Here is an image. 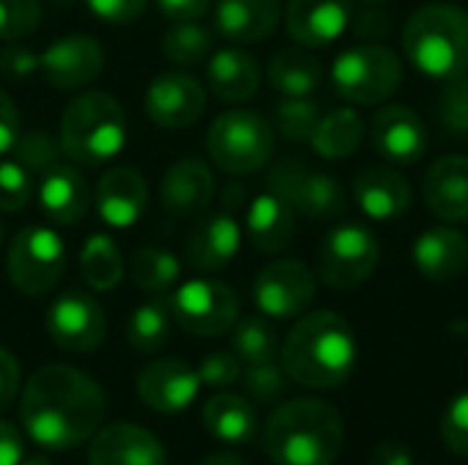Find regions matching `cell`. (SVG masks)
Segmentation results:
<instances>
[{
  "mask_svg": "<svg viewBox=\"0 0 468 465\" xmlns=\"http://www.w3.org/2000/svg\"><path fill=\"white\" fill-rule=\"evenodd\" d=\"M351 0H288L285 27L302 47H329L351 25Z\"/></svg>",
  "mask_w": 468,
  "mask_h": 465,
  "instance_id": "cell-19",
  "label": "cell"
},
{
  "mask_svg": "<svg viewBox=\"0 0 468 465\" xmlns=\"http://www.w3.org/2000/svg\"><path fill=\"white\" fill-rule=\"evenodd\" d=\"M145 112L162 129H186L206 112V88L186 71H165L145 90Z\"/></svg>",
  "mask_w": 468,
  "mask_h": 465,
  "instance_id": "cell-14",
  "label": "cell"
},
{
  "mask_svg": "<svg viewBox=\"0 0 468 465\" xmlns=\"http://www.w3.org/2000/svg\"><path fill=\"white\" fill-rule=\"evenodd\" d=\"M38 71V55L27 47L11 44L0 49V74L8 79H27Z\"/></svg>",
  "mask_w": 468,
  "mask_h": 465,
  "instance_id": "cell-47",
  "label": "cell"
},
{
  "mask_svg": "<svg viewBox=\"0 0 468 465\" xmlns=\"http://www.w3.org/2000/svg\"><path fill=\"white\" fill-rule=\"evenodd\" d=\"M58 134L60 148L71 162L99 167L118 156L126 145L123 107L104 90H85L66 104Z\"/></svg>",
  "mask_w": 468,
  "mask_h": 465,
  "instance_id": "cell-5",
  "label": "cell"
},
{
  "mask_svg": "<svg viewBox=\"0 0 468 465\" xmlns=\"http://www.w3.org/2000/svg\"><path fill=\"white\" fill-rule=\"evenodd\" d=\"M280 11V0H217L214 22L225 38L236 44H252L274 33Z\"/></svg>",
  "mask_w": 468,
  "mask_h": 465,
  "instance_id": "cell-27",
  "label": "cell"
},
{
  "mask_svg": "<svg viewBox=\"0 0 468 465\" xmlns=\"http://www.w3.org/2000/svg\"><path fill=\"white\" fill-rule=\"evenodd\" d=\"M3 238H5V227L0 225V244H3Z\"/></svg>",
  "mask_w": 468,
  "mask_h": 465,
  "instance_id": "cell-57",
  "label": "cell"
},
{
  "mask_svg": "<svg viewBox=\"0 0 468 465\" xmlns=\"http://www.w3.org/2000/svg\"><path fill=\"white\" fill-rule=\"evenodd\" d=\"M38 206L49 222L77 225L90 206V189L82 173L69 164L49 167L38 184Z\"/></svg>",
  "mask_w": 468,
  "mask_h": 465,
  "instance_id": "cell-26",
  "label": "cell"
},
{
  "mask_svg": "<svg viewBox=\"0 0 468 465\" xmlns=\"http://www.w3.org/2000/svg\"><path fill=\"white\" fill-rule=\"evenodd\" d=\"M208 85L219 101H250L261 88V66L250 52L239 47H225L208 60Z\"/></svg>",
  "mask_w": 468,
  "mask_h": 465,
  "instance_id": "cell-29",
  "label": "cell"
},
{
  "mask_svg": "<svg viewBox=\"0 0 468 465\" xmlns=\"http://www.w3.org/2000/svg\"><path fill=\"white\" fill-rule=\"evenodd\" d=\"M203 425L219 441L244 444L258 430V414H255V408L244 397L219 392V395H214L206 403V408H203Z\"/></svg>",
  "mask_w": 468,
  "mask_h": 465,
  "instance_id": "cell-31",
  "label": "cell"
},
{
  "mask_svg": "<svg viewBox=\"0 0 468 465\" xmlns=\"http://www.w3.org/2000/svg\"><path fill=\"white\" fill-rule=\"evenodd\" d=\"M197 465H250L241 455H236V452H214V455H208L206 460H200Z\"/></svg>",
  "mask_w": 468,
  "mask_h": 465,
  "instance_id": "cell-54",
  "label": "cell"
},
{
  "mask_svg": "<svg viewBox=\"0 0 468 465\" xmlns=\"http://www.w3.org/2000/svg\"><path fill=\"white\" fill-rule=\"evenodd\" d=\"M280 348L277 329L266 318H244L233 326V354L244 365L271 362Z\"/></svg>",
  "mask_w": 468,
  "mask_h": 465,
  "instance_id": "cell-36",
  "label": "cell"
},
{
  "mask_svg": "<svg viewBox=\"0 0 468 465\" xmlns=\"http://www.w3.org/2000/svg\"><path fill=\"white\" fill-rule=\"evenodd\" d=\"M252 296L266 318H296L315 296V277L302 260H274L258 274Z\"/></svg>",
  "mask_w": 468,
  "mask_h": 465,
  "instance_id": "cell-13",
  "label": "cell"
},
{
  "mask_svg": "<svg viewBox=\"0 0 468 465\" xmlns=\"http://www.w3.org/2000/svg\"><path fill=\"white\" fill-rule=\"evenodd\" d=\"M409 63L433 79H452L468 71V11L452 3H428L403 27Z\"/></svg>",
  "mask_w": 468,
  "mask_h": 465,
  "instance_id": "cell-4",
  "label": "cell"
},
{
  "mask_svg": "<svg viewBox=\"0 0 468 465\" xmlns=\"http://www.w3.org/2000/svg\"><path fill=\"white\" fill-rule=\"evenodd\" d=\"M104 310L88 291L69 288L47 310V334L58 348L69 354L96 351L104 340Z\"/></svg>",
  "mask_w": 468,
  "mask_h": 465,
  "instance_id": "cell-12",
  "label": "cell"
},
{
  "mask_svg": "<svg viewBox=\"0 0 468 465\" xmlns=\"http://www.w3.org/2000/svg\"><path fill=\"white\" fill-rule=\"evenodd\" d=\"M206 148L219 170L230 175H247L271 159L274 132L263 115L252 110H230L211 123Z\"/></svg>",
  "mask_w": 468,
  "mask_h": 465,
  "instance_id": "cell-6",
  "label": "cell"
},
{
  "mask_svg": "<svg viewBox=\"0 0 468 465\" xmlns=\"http://www.w3.org/2000/svg\"><path fill=\"white\" fill-rule=\"evenodd\" d=\"M25 460V441L11 422L0 419V465H19Z\"/></svg>",
  "mask_w": 468,
  "mask_h": 465,
  "instance_id": "cell-52",
  "label": "cell"
},
{
  "mask_svg": "<svg viewBox=\"0 0 468 465\" xmlns=\"http://www.w3.org/2000/svg\"><path fill=\"white\" fill-rule=\"evenodd\" d=\"M66 269V244L44 225L22 227L8 247V280L25 296L49 293Z\"/></svg>",
  "mask_w": 468,
  "mask_h": 465,
  "instance_id": "cell-8",
  "label": "cell"
},
{
  "mask_svg": "<svg viewBox=\"0 0 468 465\" xmlns=\"http://www.w3.org/2000/svg\"><path fill=\"white\" fill-rule=\"evenodd\" d=\"M274 118H277V132L285 140H291V143L307 140L310 143V137L321 121V110L315 101H310V96L307 99H285V101H280Z\"/></svg>",
  "mask_w": 468,
  "mask_h": 465,
  "instance_id": "cell-38",
  "label": "cell"
},
{
  "mask_svg": "<svg viewBox=\"0 0 468 465\" xmlns=\"http://www.w3.org/2000/svg\"><path fill=\"white\" fill-rule=\"evenodd\" d=\"M362 3H370V5H378V3H389V0H362Z\"/></svg>",
  "mask_w": 468,
  "mask_h": 465,
  "instance_id": "cell-56",
  "label": "cell"
},
{
  "mask_svg": "<svg viewBox=\"0 0 468 465\" xmlns=\"http://www.w3.org/2000/svg\"><path fill=\"white\" fill-rule=\"evenodd\" d=\"M370 465H417L411 449L406 444L398 441H384L373 449L370 455Z\"/></svg>",
  "mask_w": 468,
  "mask_h": 465,
  "instance_id": "cell-53",
  "label": "cell"
},
{
  "mask_svg": "<svg viewBox=\"0 0 468 465\" xmlns=\"http://www.w3.org/2000/svg\"><path fill=\"white\" fill-rule=\"evenodd\" d=\"M148 206V184L134 167H112L96 184V208L110 227H132Z\"/></svg>",
  "mask_w": 468,
  "mask_h": 465,
  "instance_id": "cell-20",
  "label": "cell"
},
{
  "mask_svg": "<svg viewBox=\"0 0 468 465\" xmlns=\"http://www.w3.org/2000/svg\"><path fill=\"white\" fill-rule=\"evenodd\" d=\"M356 337L351 323L329 310L304 315L285 337L280 365L291 381L307 389H335L356 367Z\"/></svg>",
  "mask_w": 468,
  "mask_h": 465,
  "instance_id": "cell-2",
  "label": "cell"
},
{
  "mask_svg": "<svg viewBox=\"0 0 468 465\" xmlns=\"http://www.w3.org/2000/svg\"><path fill=\"white\" fill-rule=\"evenodd\" d=\"M60 151H63V148H60V140L55 143L52 134L38 132V129L19 134L16 143H14L16 162H19L22 167H27L30 173H47L49 167H55L58 159H60Z\"/></svg>",
  "mask_w": 468,
  "mask_h": 465,
  "instance_id": "cell-40",
  "label": "cell"
},
{
  "mask_svg": "<svg viewBox=\"0 0 468 465\" xmlns=\"http://www.w3.org/2000/svg\"><path fill=\"white\" fill-rule=\"evenodd\" d=\"M269 189L307 219H335L348 208L346 189L335 175L296 159H280L269 170Z\"/></svg>",
  "mask_w": 468,
  "mask_h": 465,
  "instance_id": "cell-10",
  "label": "cell"
},
{
  "mask_svg": "<svg viewBox=\"0 0 468 465\" xmlns=\"http://www.w3.org/2000/svg\"><path fill=\"white\" fill-rule=\"evenodd\" d=\"M19 134H22V126H19L16 104L11 101L5 90H0V156L14 151V143Z\"/></svg>",
  "mask_w": 468,
  "mask_h": 465,
  "instance_id": "cell-49",
  "label": "cell"
},
{
  "mask_svg": "<svg viewBox=\"0 0 468 465\" xmlns=\"http://www.w3.org/2000/svg\"><path fill=\"white\" fill-rule=\"evenodd\" d=\"M30 197H33L30 170L22 167L16 159L0 162V211L16 214V211L27 208Z\"/></svg>",
  "mask_w": 468,
  "mask_h": 465,
  "instance_id": "cell-42",
  "label": "cell"
},
{
  "mask_svg": "<svg viewBox=\"0 0 468 465\" xmlns=\"http://www.w3.org/2000/svg\"><path fill=\"white\" fill-rule=\"evenodd\" d=\"M19 465H52L44 455H33V458H25Z\"/></svg>",
  "mask_w": 468,
  "mask_h": 465,
  "instance_id": "cell-55",
  "label": "cell"
},
{
  "mask_svg": "<svg viewBox=\"0 0 468 465\" xmlns=\"http://www.w3.org/2000/svg\"><path fill=\"white\" fill-rule=\"evenodd\" d=\"M173 310L167 299H151L140 304L126 321V340L137 354H154L167 345L173 334Z\"/></svg>",
  "mask_w": 468,
  "mask_h": 465,
  "instance_id": "cell-34",
  "label": "cell"
},
{
  "mask_svg": "<svg viewBox=\"0 0 468 465\" xmlns=\"http://www.w3.org/2000/svg\"><path fill=\"white\" fill-rule=\"evenodd\" d=\"M343 441V417L315 397L280 406L263 428V452L277 465H332Z\"/></svg>",
  "mask_w": 468,
  "mask_h": 465,
  "instance_id": "cell-3",
  "label": "cell"
},
{
  "mask_svg": "<svg viewBox=\"0 0 468 465\" xmlns=\"http://www.w3.org/2000/svg\"><path fill=\"white\" fill-rule=\"evenodd\" d=\"M200 386L203 384L197 370H192L184 359H156L137 375V395L156 414L186 411L195 403Z\"/></svg>",
  "mask_w": 468,
  "mask_h": 465,
  "instance_id": "cell-16",
  "label": "cell"
},
{
  "mask_svg": "<svg viewBox=\"0 0 468 465\" xmlns=\"http://www.w3.org/2000/svg\"><path fill=\"white\" fill-rule=\"evenodd\" d=\"M241 381H244L247 395L261 406H271L288 392V375L282 365H274V359L261 362V365H247V370L241 373Z\"/></svg>",
  "mask_w": 468,
  "mask_h": 465,
  "instance_id": "cell-39",
  "label": "cell"
},
{
  "mask_svg": "<svg viewBox=\"0 0 468 465\" xmlns=\"http://www.w3.org/2000/svg\"><path fill=\"white\" fill-rule=\"evenodd\" d=\"M241 230L230 214H211L200 219L186 238V260L197 271H219L228 269L239 255Z\"/></svg>",
  "mask_w": 468,
  "mask_h": 465,
  "instance_id": "cell-22",
  "label": "cell"
},
{
  "mask_svg": "<svg viewBox=\"0 0 468 465\" xmlns=\"http://www.w3.org/2000/svg\"><path fill=\"white\" fill-rule=\"evenodd\" d=\"M176 323L197 337L228 334L239 321V299L230 285L217 280H192L167 299Z\"/></svg>",
  "mask_w": 468,
  "mask_h": 465,
  "instance_id": "cell-11",
  "label": "cell"
},
{
  "mask_svg": "<svg viewBox=\"0 0 468 465\" xmlns=\"http://www.w3.org/2000/svg\"><path fill=\"white\" fill-rule=\"evenodd\" d=\"M351 30L354 36L359 38H367V41H378L389 33V16L378 8H362L356 16L351 14Z\"/></svg>",
  "mask_w": 468,
  "mask_h": 465,
  "instance_id": "cell-48",
  "label": "cell"
},
{
  "mask_svg": "<svg viewBox=\"0 0 468 465\" xmlns=\"http://www.w3.org/2000/svg\"><path fill=\"white\" fill-rule=\"evenodd\" d=\"M85 5L107 25H129L145 11L148 0H85Z\"/></svg>",
  "mask_w": 468,
  "mask_h": 465,
  "instance_id": "cell-46",
  "label": "cell"
},
{
  "mask_svg": "<svg viewBox=\"0 0 468 465\" xmlns=\"http://www.w3.org/2000/svg\"><path fill=\"white\" fill-rule=\"evenodd\" d=\"M381 247L373 230L365 225H337L318 247V277L335 291H351L362 285L378 266Z\"/></svg>",
  "mask_w": 468,
  "mask_h": 465,
  "instance_id": "cell-9",
  "label": "cell"
},
{
  "mask_svg": "<svg viewBox=\"0 0 468 465\" xmlns=\"http://www.w3.org/2000/svg\"><path fill=\"white\" fill-rule=\"evenodd\" d=\"M25 433L49 452L85 444L104 419V395L93 378L66 365L36 370L22 392Z\"/></svg>",
  "mask_w": 468,
  "mask_h": 465,
  "instance_id": "cell-1",
  "label": "cell"
},
{
  "mask_svg": "<svg viewBox=\"0 0 468 465\" xmlns=\"http://www.w3.org/2000/svg\"><path fill=\"white\" fill-rule=\"evenodd\" d=\"M428 208L444 222L468 219V156H441L425 175Z\"/></svg>",
  "mask_w": 468,
  "mask_h": 465,
  "instance_id": "cell-23",
  "label": "cell"
},
{
  "mask_svg": "<svg viewBox=\"0 0 468 465\" xmlns=\"http://www.w3.org/2000/svg\"><path fill=\"white\" fill-rule=\"evenodd\" d=\"M156 5L170 22H192L208 11L211 0H156Z\"/></svg>",
  "mask_w": 468,
  "mask_h": 465,
  "instance_id": "cell-50",
  "label": "cell"
},
{
  "mask_svg": "<svg viewBox=\"0 0 468 465\" xmlns=\"http://www.w3.org/2000/svg\"><path fill=\"white\" fill-rule=\"evenodd\" d=\"M354 200L373 222H392L411 208L409 181L389 167H367L354 178Z\"/></svg>",
  "mask_w": 468,
  "mask_h": 465,
  "instance_id": "cell-21",
  "label": "cell"
},
{
  "mask_svg": "<svg viewBox=\"0 0 468 465\" xmlns=\"http://www.w3.org/2000/svg\"><path fill=\"white\" fill-rule=\"evenodd\" d=\"M324 79L321 63L304 49H282L269 63V82L285 99H307L318 90Z\"/></svg>",
  "mask_w": 468,
  "mask_h": 465,
  "instance_id": "cell-32",
  "label": "cell"
},
{
  "mask_svg": "<svg viewBox=\"0 0 468 465\" xmlns=\"http://www.w3.org/2000/svg\"><path fill=\"white\" fill-rule=\"evenodd\" d=\"M441 439L458 458H468V392L458 395L441 417Z\"/></svg>",
  "mask_w": 468,
  "mask_h": 465,
  "instance_id": "cell-44",
  "label": "cell"
},
{
  "mask_svg": "<svg viewBox=\"0 0 468 465\" xmlns=\"http://www.w3.org/2000/svg\"><path fill=\"white\" fill-rule=\"evenodd\" d=\"M414 266L433 282L458 280L468 269V238L455 227H431L414 244Z\"/></svg>",
  "mask_w": 468,
  "mask_h": 465,
  "instance_id": "cell-25",
  "label": "cell"
},
{
  "mask_svg": "<svg viewBox=\"0 0 468 465\" xmlns=\"http://www.w3.org/2000/svg\"><path fill=\"white\" fill-rule=\"evenodd\" d=\"M214 197V173L208 170L206 162L200 159H178L176 164L167 167L162 186H159V200L170 214L189 217L203 211Z\"/></svg>",
  "mask_w": 468,
  "mask_h": 465,
  "instance_id": "cell-24",
  "label": "cell"
},
{
  "mask_svg": "<svg viewBox=\"0 0 468 465\" xmlns=\"http://www.w3.org/2000/svg\"><path fill=\"white\" fill-rule=\"evenodd\" d=\"M439 121L455 137H468V74L447 79L439 99Z\"/></svg>",
  "mask_w": 468,
  "mask_h": 465,
  "instance_id": "cell-41",
  "label": "cell"
},
{
  "mask_svg": "<svg viewBox=\"0 0 468 465\" xmlns=\"http://www.w3.org/2000/svg\"><path fill=\"white\" fill-rule=\"evenodd\" d=\"M41 22V0H0V38L16 41L30 36Z\"/></svg>",
  "mask_w": 468,
  "mask_h": 465,
  "instance_id": "cell-43",
  "label": "cell"
},
{
  "mask_svg": "<svg viewBox=\"0 0 468 465\" xmlns=\"http://www.w3.org/2000/svg\"><path fill=\"white\" fill-rule=\"evenodd\" d=\"M370 137L376 151L395 164H417L431 145L422 118L406 104L381 107L373 118Z\"/></svg>",
  "mask_w": 468,
  "mask_h": 465,
  "instance_id": "cell-17",
  "label": "cell"
},
{
  "mask_svg": "<svg viewBox=\"0 0 468 465\" xmlns=\"http://www.w3.org/2000/svg\"><path fill=\"white\" fill-rule=\"evenodd\" d=\"M16 392H19V365L5 348H0V411L14 403Z\"/></svg>",
  "mask_w": 468,
  "mask_h": 465,
  "instance_id": "cell-51",
  "label": "cell"
},
{
  "mask_svg": "<svg viewBox=\"0 0 468 465\" xmlns=\"http://www.w3.org/2000/svg\"><path fill=\"white\" fill-rule=\"evenodd\" d=\"M80 274L90 291H112L123 280V258L115 241L104 233H93L85 238L80 249Z\"/></svg>",
  "mask_w": 468,
  "mask_h": 465,
  "instance_id": "cell-33",
  "label": "cell"
},
{
  "mask_svg": "<svg viewBox=\"0 0 468 465\" xmlns=\"http://www.w3.org/2000/svg\"><path fill=\"white\" fill-rule=\"evenodd\" d=\"M365 137V121L354 107H340L332 110L326 115H321L310 145L318 156L337 162V159H348Z\"/></svg>",
  "mask_w": 468,
  "mask_h": 465,
  "instance_id": "cell-30",
  "label": "cell"
},
{
  "mask_svg": "<svg viewBox=\"0 0 468 465\" xmlns=\"http://www.w3.org/2000/svg\"><path fill=\"white\" fill-rule=\"evenodd\" d=\"M88 465H167V455L159 439L145 428L115 422L93 433Z\"/></svg>",
  "mask_w": 468,
  "mask_h": 465,
  "instance_id": "cell-18",
  "label": "cell"
},
{
  "mask_svg": "<svg viewBox=\"0 0 468 465\" xmlns=\"http://www.w3.org/2000/svg\"><path fill=\"white\" fill-rule=\"evenodd\" d=\"M247 233L258 252L280 255L296 236V214L280 195H258L247 211Z\"/></svg>",
  "mask_w": 468,
  "mask_h": 465,
  "instance_id": "cell-28",
  "label": "cell"
},
{
  "mask_svg": "<svg viewBox=\"0 0 468 465\" xmlns=\"http://www.w3.org/2000/svg\"><path fill=\"white\" fill-rule=\"evenodd\" d=\"M104 69V49L93 36H63L38 55L41 77L60 90H77L93 82Z\"/></svg>",
  "mask_w": 468,
  "mask_h": 465,
  "instance_id": "cell-15",
  "label": "cell"
},
{
  "mask_svg": "<svg viewBox=\"0 0 468 465\" xmlns=\"http://www.w3.org/2000/svg\"><path fill=\"white\" fill-rule=\"evenodd\" d=\"M197 375H200V384L208 389H228L241 378V362L236 354L214 351L200 362Z\"/></svg>",
  "mask_w": 468,
  "mask_h": 465,
  "instance_id": "cell-45",
  "label": "cell"
},
{
  "mask_svg": "<svg viewBox=\"0 0 468 465\" xmlns=\"http://www.w3.org/2000/svg\"><path fill=\"white\" fill-rule=\"evenodd\" d=\"M162 52L170 63L195 66L211 52V33L197 19L173 22V27L162 36Z\"/></svg>",
  "mask_w": 468,
  "mask_h": 465,
  "instance_id": "cell-37",
  "label": "cell"
},
{
  "mask_svg": "<svg viewBox=\"0 0 468 465\" xmlns=\"http://www.w3.org/2000/svg\"><path fill=\"white\" fill-rule=\"evenodd\" d=\"M132 282L145 293H167L181 280V263L162 247H143L132 255Z\"/></svg>",
  "mask_w": 468,
  "mask_h": 465,
  "instance_id": "cell-35",
  "label": "cell"
},
{
  "mask_svg": "<svg viewBox=\"0 0 468 465\" xmlns=\"http://www.w3.org/2000/svg\"><path fill=\"white\" fill-rule=\"evenodd\" d=\"M403 79L400 58L384 44H362L340 52L332 63V85L351 104H378L389 99Z\"/></svg>",
  "mask_w": 468,
  "mask_h": 465,
  "instance_id": "cell-7",
  "label": "cell"
}]
</instances>
